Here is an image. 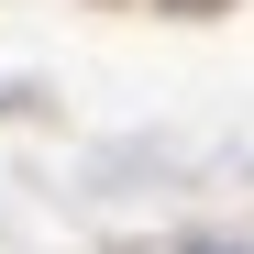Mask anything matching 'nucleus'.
Wrapping results in <instances>:
<instances>
[{
    "instance_id": "nucleus-2",
    "label": "nucleus",
    "mask_w": 254,
    "mask_h": 254,
    "mask_svg": "<svg viewBox=\"0 0 254 254\" xmlns=\"http://www.w3.org/2000/svg\"><path fill=\"white\" fill-rule=\"evenodd\" d=\"M199 254H232V243H199Z\"/></svg>"
},
{
    "instance_id": "nucleus-1",
    "label": "nucleus",
    "mask_w": 254,
    "mask_h": 254,
    "mask_svg": "<svg viewBox=\"0 0 254 254\" xmlns=\"http://www.w3.org/2000/svg\"><path fill=\"white\" fill-rule=\"evenodd\" d=\"M177 11H210V0H177Z\"/></svg>"
}]
</instances>
